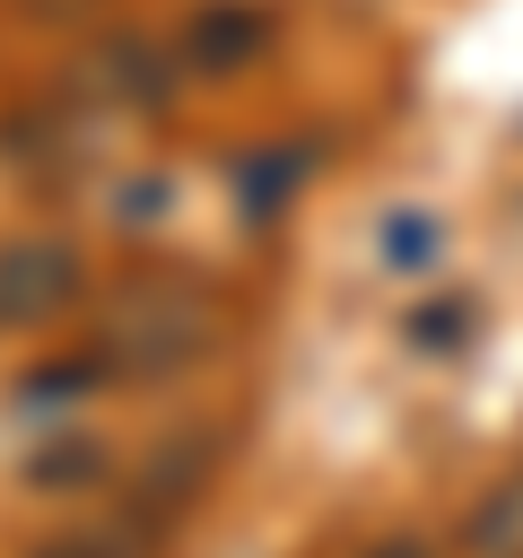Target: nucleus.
Wrapping results in <instances>:
<instances>
[{
    "mask_svg": "<svg viewBox=\"0 0 523 558\" xmlns=\"http://www.w3.org/2000/svg\"><path fill=\"white\" fill-rule=\"evenodd\" d=\"M78 288V262L61 244H9L0 253V323H35Z\"/></svg>",
    "mask_w": 523,
    "mask_h": 558,
    "instance_id": "obj_1",
    "label": "nucleus"
}]
</instances>
